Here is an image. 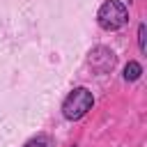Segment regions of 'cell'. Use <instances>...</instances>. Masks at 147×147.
Returning <instances> with one entry per match:
<instances>
[{
	"label": "cell",
	"instance_id": "obj_1",
	"mask_svg": "<svg viewBox=\"0 0 147 147\" xmlns=\"http://www.w3.org/2000/svg\"><path fill=\"white\" fill-rule=\"evenodd\" d=\"M92 106H94L92 92H90L87 87H74V90L67 94V99L62 101V115L74 122V119L85 117L87 110H92Z\"/></svg>",
	"mask_w": 147,
	"mask_h": 147
},
{
	"label": "cell",
	"instance_id": "obj_2",
	"mask_svg": "<svg viewBox=\"0 0 147 147\" xmlns=\"http://www.w3.org/2000/svg\"><path fill=\"white\" fill-rule=\"evenodd\" d=\"M96 21H99L101 30L115 32V30H119L129 23V11L119 0H106L96 11Z\"/></svg>",
	"mask_w": 147,
	"mask_h": 147
},
{
	"label": "cell",
	"instance_id": "obj_3",
	"mask_svg": "<svg viewBox=\"0 0 147 147\" xmlns=\"http://www.w3.org/2000/svg\"><path fill=\"white\" fill-rule=\"evenodd\" d=\"M90 64H92L94 71L108 74V71H113V67H115V53H113L110 48H106V46H96V48L90 51Z\"/></svg>",
	"mask_w": 147,
	"mask_h": 147
},
{
	"label": "cell",
	"instance_id": "obj_4",
	"mask_svg": "<svg viewBox=\"0 0 147 147\" xmlns=\"http://www.w3.org/2000/svg\"><path fill=\"white\" fill-rule=\"evenodd\" d=\"M140 74H142V67H140L138 62H133V60L124 67V80H138Z\"/></svg>",
	"mask_w": 147,
	"mask_h": 147
},
{
	"label": "cell",
	"instance_id": "obj_5",
	"mask_svg": "<svg viewBox=\"0 0 147 147\" xmlns=\"http://www.w3.org/2000/svg\"><path fill=\"white\" fill-rule=\"evenodd\" d=\"M25 147H55V145H53V140H51L48 136H37V138L28 140Z\"/></svg>",
	"mask_w": 147,
	"mask_h": 147
},
{
	"label": "cell",
	"instance_id": "obj_6",
	"mask_svg": "<svg viewBox=\"0 0 147 147\" xmlns=\"http://www.w3.org/2000/svg\"><path fill=\"white\" fill-rule=\"evenodd\" d=\"M138 48H140V53H145V25L142 23L138 25Z\"/></svg>",
	"mask_w": 147,
	"mask_h": 147
}]
</instances>
